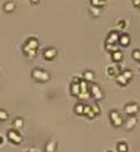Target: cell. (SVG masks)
Segmentation results:
<instances>
[{
	"mask_svg": "<svg viewBox=\"0 0 140 152\" xmlns=\"http://www.w3.org/2000/svg\"><path fill=\"white\" fill-rule=\"evenodd\" d=\"M32 78L33 79H36L37 82H47L48 79H50V74H48L46 70L44 69H37L35 68L32 70Z\"/></svg>",
	"mask_w": 140,
	"mask_h": 152,
	"instance_id": "obj_1",
	"label": "cell"
},
{
	"mask_svg": "<svg viewBox=\"0 0 140 152\" xmlns=\"http://www.w3.org/2000/svg\"><path fill=\"white\" fill-rule=\"evenodd\" d=\"M109 116H111L112 124L114 125L115 127H119V126L123 125V117H122V115H120L117 110H112L111 114H109Z\"/></svg>",
	"mask_w": 140,
	"mask_h": 152,
	"instance_id": "obj_2",
	"label": "cell"
},
{
	"mask_svg": "<svg viewBox=\"0 0 140 152\" xmlns=\"http://www.w3.org/2000/svg\"><path fill=\"white\" fill-rule=\"evenodd\" d=\"M89 95L92 96L93 99H96V100H100L102 98H103V94H102V90H100V88L98 87L97 84H90V87H89Z\"/></svg>",
	"mask_w": 140,
	"mask_h": 152,
	"instance_id": "obj_3",
	"label": "cell"
},
{
	"mask_svg": "<svg viewBox=\"0 0 140 152\" xmlns=\"http://www.w3.org/2000/svg\"><path fill=\"white\" fill-rule=\"evenodd\" d=\"M7 137H9V140L10 141H13L14 143H20L21 141H22V136L19 133V131L17 130H10L9 132H7Z\"/></svg>",
	"mask_w": 140,
	"mask_h": 152,
	"instance_id": "obj_4",
	"label": "cell"
},
{
	"mask_svg": "<svg viewBox=\"0 0 140 152\" xmlns=\"http://www.w3.org/2000/svg\"><path fill=\"white\" fill-rule=\"evenodd\" d=\"M124 110H125V113H127L128 115H130V116H134V115L139 111V105H138L137 103L127 104L125 108H124Z\"/></svg>",
	"mask_w": 140,
	"mask_h": 152,
	"instance_id": "obj_5",
	"label": "cell"
},
{
	"mask_svg": "<svg viewBox=\"0 0 140 152\" xmlns=\"http://www.w3.org/2000/svg\"><path fill=\"white\" fill-rule=\"evenodd\" d=\"M119 32L118 31H113L111 32V35H109L108 40H107V43H112V44H117L119 41Z\"/></svg>",
	"mask_w": 140,
	"mask_h": 152,
	"instance_id": "obj_6",
	"label": "cell"
},
{
	"mask_svg": "<svg viewBox=\"0 0 140 152\" xmlns=\"http://www.w3.org/2000/svg\"><path fill=\"white\" fill-rule=\"evenodd\" d=\"M56 54H57V51H56L54 47H52V48H47V50L44 52V57L46 59H48V61L54 59L56 57Z\"/></svg>",
	"mask_w": 140,
	"mask_h": 152,
	"instance_id": "obj_7",
	"label": "cell"
},
{
	"mask_svg": "<svg viewBox=\"0 0 140 152\" xmlns=\"http://www.w3.org/2000/svg\"><path fill=\"white\" fill-rule=\"evenodd\" d=\"M118 43L120 44V46H123V47L129 46V44H130V37L128 36L127 33H123V35H120V36H119Z\"/></svg>",
	"mask_w": 140,
	"mask_h": 152,
	"instance_id": "obj_8",
	"label": "cell"
},
{
	"mask_svg": "<svg viewBox=\"0 0 140 152\" xmlns=\"http://www.w3.org/2000/svg\"><path fill=\"white\" fill-rule=\"evenodd\" d=\"M25 46L31 48V50H36V48L39 47V41H37L36 38H29L27 41H26Z\"/></svg>",
	"mask_w": 140,
	"mask_h": 152,
	"instance_id": "obj_9",
	"label": "cell"
},
{
	"mask_svg": "<svg viewBox=\"0 0 140 152\" xmlns=\"http://www.w3.org/2000/svg\"><path fill=\"white\" fill-rule=\"evenodd\" d=\"M56 148H57V143H56V141L55 140H51V141H48V142L46 143V152H55L56 151Z\"/></svg>",
	"mask_w": 140,
	"mask_h": 152,
	"instance_id": "obj_10",
	"label": "cell"
},
{
	"mask_svg": "<svg viewBox=\"0 0 140 152\" xmlns=\"http://www.w3.org/2000/svg\"><path fill=\"white\" fill-rule=\"evenodd\" d=\"M81 93V88H79V83H72L71 84V94L78 96Z\"/></svg>",
	"mask_w": 140,
	"mask_h": 152,
	"instance_id": "obj_11",
	"label": "cell"
},
{
	"mask_svg": "<svg viewBox=\"0 0 140 152\" xmlns=\"http://www.w3.org/2000/svg\"><path fill=\"white\" fill-rule=\"evenodd\" d=\"M22 50H24V53L27 56V57H35L36 56V50H31V48L26 47L25 44L22 46Z\"/></svg>",
	"mask_w": 140,
	"mask_h": 152,
	"instance_id": "obj_12",
	"label": "cell"
},
{
	"mask_svg": "<svg viewBox=\"0 0 140 152\" xmlns=\"http://www.w3.org/2000/svg\"><path fill=\"white\" fill-rule=\"evenodd\" d=\"M107 73L109 76H119V67L118 66H114V67H108V70Z\"/></svg>",
	"mask_w": 140,
	"mask_h": 152,
	"instance_id": "obj_13",
	"label": "cell"
},
{
	"mask_svg": "<svg viewBox=\"0 0 140 152\" xmlns=\"http://www.w3.org/2000/svg\"><path fill=\"white\" fill-rule=\"evenodd\" d=\"M135 125H137V117L130 116V117H129V120L127 121V125H125V126H127V129H128V130H131Z\"/></svg>",
	"mask_w": 140,
	"mask_h": 152,
	"instance_id": "obj_14",
	"label": "cell"
},
{
	"mask_svg": "<svg viewBox=\"0 0 140 152\" xmlns=\"http://www.w3.org/2000/svg\"><path fill=\"white\" fill-rule=\"evenodd\" d=\"M4 10H5L6 13L14 11L15 10V3L14 1H7V3H5V5H4Z\"/></svg>",
	"mask_w": 140,
	"mask_h": 152,
	"instance_id": "obj_15",
	"label": "cell"
},
{
	"mask_svg": "<svg viewBox=\"0 0 140 152\" xmlns=\"http://www.w3.org/2000/svg\"><path fill=\"white\" fill-rule=\"evenodd\" d=\"M83 78H84L86 82H93V79H94V73L90 72V70H86L84 74H83Z\"/></svg>",
	"mask_w": 140,
	"mask_h": 152,
	"instance_id": "obj_16",
	"label": "cell"
},
{
	"mask_svg": "<svg viewBox=\"0 0 140 152\" xmlns=\"http://www.w3.org/2000/svg\"><path fill=\"white\" fill-rule=\"evenodd\" d=\"M122 58H123V53H122V51H115V52H113V61L114 62H120L122 61Z\"/></svg>",
	"mask_w": 140,
	"mask_h": 152,
	"instance_id": "obj_17",
	"label": "cell"
},
{
	"mask_svg": "<svg viewBox=\"0 0 140 152\" xmlns=\"http://www.w3.org/2000/svg\"><path fill=\"white\" fill-rule=\"evenodd\" d=\"M22 125H24V120H22V119H20V117L15 119V121H14V129L15 130H16V129H21Z\"/></svg>",
	"mask_w": 140,
	"mask_h": 152,
	"instance_id": "obj_18",
	"label": "cell"
},
{
	"mask_svg": "<svg viewBox=\"0 0 140 152\" xmlns=\"http://www.w3.org/2000/svg\"><path fill=\"white\" fill-rule=\"evenodd\" d=\"M83 115H87L88 117H94V113L90 109V106H84L83 109Z\"/></svg>",
	"mask_w": 140,
	"mask_h": 152,
	"instance_id": "obj_19",
	"label": "cell"
},
{
	"mask_svg": "<svg viewBox=\"0 0 140 152\" xmlns=\"http://www.w3.org/2000/svg\"><path fill=\"white\" fill-rule=\"evenodd\" d=\"M117 148H118V152H128V145L125 142H119Z\"/></svg>",
	"mask_w": 140,
	"mask_h": 152,
	"instance_id": "obj_20",
	"label": "cell"
},
{
	"mask_svg": "<svg viewBox=\"0 0 140 152\" xmlns=\"http://www.w3.org/2000/svg\"><path fill=\"white\" fill-rule=\"evenodd\" d=\"M117 80H118V84H120V85H127L128 83H129V82L122 76V73H120L119 76H117Z\"/></svg>",
	"mask_w": 140,
	"mask_h": 152,
	"instance_id": "obj_21",
	"label": "cell"
},
{
	"mask_svg": "<svg viewBox=\"0 0 140 152\" xmlns=\"http://www.w3.org/2000/svg\"><path fill=\"white\" fill-rule=\"evenodd\" d=\"M83 109H84V105H82V104H77V105L74 106V113L77 115H83Z\"/></svg>",
	"mask_w": 140,
	"mask_h": 152,
	"instance_id": "obj_22",
	"label": "cell"
},
{
	"mask_svg": "<svg viewBox=\"0 0 140 152\" xmlns=\"http://www.w3.org/2000/svg\"><path fill=\"white\" fill-rule=\"evenodd\" d=\"M90 3H92V6H96V7H100L102 5H104L103 0H90Z\"/></svg>",
	"mask_w": 140,
	"mask_h": 152,
	"instance_id": "obj_23",
	"label": "cell"
},
{
	"mask_svg": "<svg viewBox=\"0 0 140 152\" xmlns=\"http://www.w3.org/2000/svg\"><path fill=\"white\" fill-rule=\"evenodd\" d=\"M122 76H123L124 78H125V79H127L128 82H129V80L131 79V77H133V73H131L130 70H124V72L122 73Z\"/></svg>",
	"mask_w": 140,
	"mask_h": 152,
	"instance_id": "obj_24",
	"label": "cell"
},
{
	"mask_svg": "<svg viewBox=\"0 0 140 152\" xmlns=\"http://www.w3.org/2000/svg\"><path fill=\"white\" fill-rule=\"evenodd\" d=\"M105 48H107V50H111L112 52H115V51H118V44L107 43V44H105Z\"/></svg>",
	"mask_w": 140,
	"mask_h": 152,
	"instance_id": "obj_25",
	"label": "cell"
},
{
	"mask_svg": "<svg viewBox=\"0 0 140 152\" xmlns=\"http://www.w3.org/2000/svg\"><path fill=\"white\" fill-rule=\"evenodd\" d=\"M90 10H92V14H93V16H99L100 15V7H96V6H92L90 7Z\"/></svg>",
	"mask_w": 140,
	"mask_h": 152,
	"instance_id": "obj_26",
	"label": "cell"
},
{
	"mask_svg": "<svg viewBox=\"0 0 140 152\" xmlns=\"http://www.w3.org/2000/svg\"><path fill=\"white\" fill-rule=\"evenodd\" d=\"M7 116H9V115H7V113L5 110H0V121H5L7 119Z\"/></svg>",
	"mask_w": 140,
	"mask_h": 152,
	"instance_id": "obj_27",
	"label": "cell"
},
{
	"mask_svg": "<svg viewBox=\"0 0 140 152\" xmlns=\"http://www.w3.org/2000/svg\"><path fill=\"white\" fill-rule=\"evenodd\" d=\"M90 109H92V111L94 113V115H97V114H99V113H100V110H99V108H98L97 104H94V105L90 106Z\"/></svg>",
	"mask_w": 140,
	"mask_h": 152,
	"instance_id": "obj_28",
	"label": "cell"
},
{
	"mask_svg": "<svg viewBox=\"0 0 140 152\" xmlns=\"http://www.w3.org/2000/svg\"><path fill=\"white\" fill-rule=\"evenodd\" d=\"M133 58L135 59V61H139V59H140V51L139 50H135L133 52Z\"/></svg>",
	"mask_w": 140,
	"mask_h": 152,
	"instance_id": "obj_29",
	"label": "cell"
},
{
	"mask_svg": "<svg viewBox=\"0 0 140 152\" xmlns=\"http://www.w3.org/2000/svg\"><path fill=\"white\" fill-rule=\"evenodd\" d=\"M133 5L137 6V7H139V6H140V0H133Z\"/></svg>",
	"mask_w": 140,
	"mask_h": 152,
	"instance_id": "obj_30",
	"label": "cell"
},
{
	"mask_svg": "<svg viewBox=\"0 0 140 152\" xmlns=\"http://www.w3.org/2000/svg\"><path fill=\"white\" fill-rule=\"evenodd\" d=\"M118 25L120 26V29H123L125 26V22H124V20H120V22H118Z\"/></svg>",
	"mask_w": 140,
	"mask_h": 152,
	"instance_id": "obj_31",
	"label": "cell"
},
{
	"mask_svg": "<svg viewBox=\"0 0 140 152\" xmlns=\"http://www.w3.org/2000/svg\"><path fill=\"white\" fill-rule=\"evenodd\" d=\"M31 1H32L33 4H37V3H39V0H31Z\"/></svg>",
	"mask_w": 140,
	"mask_h": 152,
	"instance_id": "obj_32",
	"label": "cell"
},
{
	"mask_svg": "<svg viewBox=\"0 0 140 152\" xmlns=\"http://www.w3.org/2000/svg\"><path fill=\"white\" fill-rule=\"evenodd\" d=\"M0 143H3V137L0 136Z\"/></svg>",
	"mask_w": 140,
	"mask_h": 152,
	"instance_id": "obj_33",
	"label": "cell"
},
{
	"mask_svg": "<svg viewBox=\"0 0 140 152\" xmlns=\"http://www.w3.org/2000/svg\"><path fill=\"white\" fill-rule=\"evenodd\" d=\"M29 152H36L35 150H31V151H29Z\"/></svg>",
	"mask_w": 140,
	"mask_h": 152,
	"instance_id": "obj_34",
	"label": "cell"
},
{
	"mask_svg": "<svg viewBox=\"0 0 140 152\" xmlns=\"http://www.w3.org/2000/svg\"><path fill=\"white\" fill-rule=\"evenodd\" d=\"M108 152H112V151H108Z\"/></svg>",
	"mask_w": 140,
	"mask_h": 152,
	"instance_id": "obj_35",
	"label": "cell"
},
{
	"mask_svg": "<svg viewBox=\"0 0 140 152\" xmlns=\"http://www.w3.org/2000/svg\"><path fill=\"white\" fill-rule=\"evenodd\" d=\"M139 9H140V6H139Z\"/></svg>",
	"mask_w": 140,
	"mask_h": 152,
	"instance_id": "obj_36",
	"label": "cell"
},
{
	"mask_svg": "<svg viewBox=\"0 0 140 152\" xmlns=\"http://www.w3.org/2000/svg\"><path fill=\"white\" fill-rule=\"evenodd\" d=\"M139 62H140V59H139Z\"/></svg>",
	"mask_w": 140,
	"mask_h": 152,
	"instance_id": "obj_37",
	"label": "cell"
}]
</instances>
